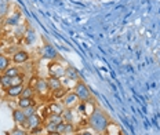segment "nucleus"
Segmentation results:
<instances>
[{
  "label": "nucleus",
  "mask_w": 160,
  "mask_h": 135,
  "mask_svg": "<svg viewBox=\"0 0 160 135\" xmlns=\"http://www.w3.org/2000/svg\"><path fill=\"white\" fill-rule=\"evenodd\" d=\"M87 123H88V127L92 128L95 133L102 134V133H106V130H108L109 123H111V121H109L108 116H106V114H105L102 110L95 109V110L88 116Z\"/></svg>",
  "instance_id": "1"
},
{
  "label": "nucleus",
  "mask_w": 160,
  "mask_h": 135,
  "mask_svg": "<svg viewBox=\"0 0 160 135\" xmlns=\"http://www.w3.org/2000/svg\"><path fill=\"white\" fill-rule=\"evenodd\" d=\"M73 93L78 95V98L80 99V102H87L91 101V93H90L88 87L86 85L83 81H78L75 84V88H73Z\"/></svg>",
  "instance_id": "2"
},
{
  "label": "nucleus",
  "mask_w": 160,
  "mask_h": 135,
  "mask_svg": "<svg viewBox=\"0 0 160 135\" xmlns=\"http://www.w3.org/2000/svg\"><path fill=\"white\" fill-rule=\"evenodd\" d=\"M35 91H36V95L42 99L44 98H48L51 91H50V87H48V83H47V79H43V77H39L38 79V83L35 85Z\"/></svg>",
  "instance_id": "3"
},
{
  "label": "nucleus",
  "mask_w": 160,
  "mask_h": 135,
  "mask_svg": "<svg viewBox=\"0 0 160 135\" xmlns=\"http://www.w3.org/2000/svg\"><path fill=\"white\" fill-rule=\"evenodd\" d=\"M43 123H44V121H43V117L40 116L39 113H35V114H32V116L26 117V120L19 127H22V128H25V130L31 131V130H33V128H36V127L43 126Z\"/></svg>",
  "instance_id": "4"
},
{
  "label": "nucleus",
  "mask_w": 160,
  "mask_h": 135,
  "mask_svg": "<svg viewBox=\"0 0 160 135\" xmlns=\"http://www.w3.org/2000/svg\"><path fill=\"white\" fill-rule=\"evenodd\" d=\"M47 70H48V76L58 77V79H64L65 77V68L62 66V64H59L58 61L48 62Z\"/></svg>",
  "instance_id": "5"
},
{
  "label": "nucleus",
  "mask_w": 160,
  "mask_h": 135,
  "mask_svg": "<svg viewBox=\"0 0 160 135\" xmlns=\"http://www.w3.org/2000/svg\"><path fill=\"white\" fill-rule=\"evenodd\" d=\"M80 104V99L78 98V95L75 93H68L62 99V105H64L65 109H73V108H78V105Z\"/></svg>",
  "instance_id": "6"
},
{
  "label": "nucleus",
  "mask_w": 160,
  "mask_h": 135,
  "mask_svg": "<svg viewBox=\"0 0 160 135\" xmlns=\"http://www.w3.org/2000/svg\"><path fill=\"white\" fill-rule=\"evenodd\" d=\"M40 55L44 59H50V61H57V58H58V52L50 44H46L40 48Z\"/></svg>",
  "instance_id": "7"
},
{
  "label": "nucleus",
  "mask_w": 160,
  "mask_h": 135,
  "mask_svg": "<svg viewBox=\"0 0 160 135\" xmlns=\"http://www.w3.org/2000/svg\"><path fill=\"white\" fill-rule=\"evenodd\" d=\"M29 58H31V55H29L28 51L19 50V51L14 52V55L11 57V61L17 65H21V64H26V62L29 61Z\"/></svg>",
  "instance_id": "8"
},
{
  "label": "nucleus",
  "mask_w": 160,
  "mask_h": 135,
  "mask_svg": "<svg viewBox=\"0 0 160 135\" xmlns=\"http://www.w3.org/2000/svg\"><path fill=\"white\" fill-rule=\"evenodd\" d=\"M47 83H48V87H50V91L51 93H54V91L59 90V88L64 87V84H62V80L58 77H52V76H48L47 77Z\"/></svg>",
  "instance_id": "9"
},
{
  "label": "nucleus",
  "mask_w": 160,
  "mask_h": 135,
  "mask_svg": "<svg viewBox=\"0 0 160 135\" xmlns=\"http://www.w3.org/2000/svg\"><path fill=\"white\" fill-rule=\"evenodd\" d=\"M24 90V84L22 85H11L6 90V95L10 98H19L21 97V93Z\"/></svg>",
  "instance_id": "10"
},
{
  "label": "nucleus",
  "mask_w": 160,
  "mask_h": 135,
  "mask_svg": "<svg viewBox=\"0 0 160 135\" xmlns=\"http://www.w3.org/2000/svg\"><path fill=\"white\" fill-rule=\"evenodd\" d=\"M12 118H14V123L17 124V126H21V124L26 120V116H25L24 110L19 109V108H17V109L12 110Z\"/></svg>",
  "instance_id": "11"
},
{
  "label": "nucleus",
  "mask_w": 160,
  "mask_h": 135,
  "mask_svg": "<svg viewBox=\"0 0 160 135\" xmlns=\"http://www.w3.org/2000/svg\"><path fill=\"white\" fill-rule=\"evenodd\" d=\"M17 105H18L19 109H26V108H31L35 106V98H22L19 97L18 101H17Z\"/></svg>",
  "instance_id": "12"
},
{
  "label": "nucleus",
  "mask_w": 160,
  "mask_h": 135,
  "mask_svg": "<svg viewBox=\"0 0 160 135\" xmlns=\"http://www.w3.org/2000/svg\"><path fill=\"white\" fill-rule=\"evenodd\" d=\"M47 106V110H48V113H55V114H62V112H64V105H62V102L61 104H58V102H51V104H48V105H46Z\"/></svg>",
  "instance_id": "13"
},
{
  "label": "nucleus",
  "mask_w": 160,
  "mask_h": 135,
  "mask_svg": "<svg viewBox=\"0 0 160 135\" xmlns=\"http://www.w3.org/2000/svg\"><path fill=\"white\" fill-rule=\"evenodd\" d=\"M44 123L43 124H59V123H62V114H55V113H48L47 114V117L44 118Z\"/></svg>",
  "instance_id": "14"
},
{
  "label": "nucleus",
  "mask_w": 160,
  "mask_h": 135,
  "mask_svg": "<svg viewBox=\"0 0 160 135\" xmlns=\"http://www.w3.org/2000/svg\"><path fill=\"white\" fill-rule=\"evenodd\" d=\"M68 93H69V88L62 87V88H59V90L54 91V93H51V97H52V99H55V101H62Z\"/></svg>",
  "instance_id": "15"
},
{
  "label": "nucleus",
  "mask_w": 160,
  "mask_h": 135,
  "mask_svg": "<svg viewBox=\"0 0 160 135\" xmlns=\"http://www.w3.org/2000/svg\"><path fill=\"white\" fill-rule=\"evenodd\" d=\"M65 77L71 79V80L76 81V83L79 81V73H78V70H76L75 68H71V66L65 68Z\"/></svg>",
  "instance_id": "16"
},
{
  "label": "nucleus",
  "mask_w": 160,
  "mask_h": 135,
  "mask_svg": "<svg viewBox=\"0 0 160 135\" xmlns=\"http://www.w3.org/2000/svg\"><path fill=\"white\" fill-rule=\"evenodd\" d=\"M19 18H21V14L19 12H14L12 15L6 19V24L10 25V26H18L19 25Z\"/></svg>",
  "instance_id": "17"
},
{
  "label": "nucleus",
  "mask_w": 160,
  "mask_h": 135,
  "mask_svg": "<svg viewBox=\"0 0 160 135\" xmlns=\"http://www.w3.org/2000/svg\"><path fill=\"white\" fill-rule=\"evenodd\" d=\"M24 39H25L26 44H33V43L36 41L35 31H33V29H28V31H26V33H25V36H24Z\"/></svg>",
  "instance_id": "18"
},
{
  "label": "nucleus",
  "mask_w": 160,
  "mask_h": 135,
  "mask_svg": "<svg viewBox=\"0 0 160 135\" xmlns=\"http://www.w3.org/2000/svg\"><path fill=\"white\" fill-rule=\"evenodd\" d=\"M35 95H36L35 88L29 87V85H25L24 90H22V93H21V97L22 98H35Z\"/></svg>",
  "instance_id": "19"
},
{
  "label": "nucleus",
  "mask_w": 160,
  "mask_h": 135,
  "mask_svg": "<svg viewBox=\"0 0 160 135\" xmlns=\"http://www.w3.org/2000/svg\"><path fill=\"white\" fill-rule=\"evenodd\" d=\"M62 120H64V123H73V120H75L73 109H64V112H62Z\"/></svg>",
  "instance_id": "20"
},
{
  "label": "nucleus",
  "mask_w": 160,
  "mask_h": 135,
  "mask_svg": "<svg viewBox=\"0 0 160 135\" xmlns=\"http://www.w3.org/2000/svg\"><path fill=\"white\" fill-rule=\"evenodd\" d=\"M8 7H10V3L8 0H0V19L3 17H6L8 12Z\"/></svg>",
  "instance_id": "21"
},
{
  "label": "nucleus",
  "mask_w": 160,
  "mask_h": 135,
  "mask_svg": "<svg viewBox=\"0 0 160 135\" xmlns=\"http://www.w3.org/2000/svg\"><path fill=\"white\" fill-rule=\"evenodd\" d=\"M10 66V59L6 57V55L0 54V73H4V70Z\"/></svg>",
  "instance_id": "22"
},
{
  "label": "nucleus",
  "mask_w": 160,
  "mask_h": 135,
  "mask_svg": "<svg viewBox=\"0 0 160 135\" xmlns=\"http://www.w3.org/2000/svg\"><path fill=\"white\" fill-rule=\"evenodd\" d=\"M19 73H21L19 68H17V66H8L4 70V73H3V75H6V76H8V77H14V76H18Z\"/></svg>",
  "instance_id": "23"
},
{
  "label": "nucleus",
  "mask_w": 160,
  "mask_h": 135,
  "mask_svg": "<svg viewBox=\"0 0 160 135\" xmlns=\"http://www.w3.org/2000/svg\"><path fill=\"white\" fill-rule=\"evenodd\" d=\"M8 135H29V131L25 130V128H22V127H19V126H17L15 128H12V130L10 131Z\"/></svg>",
  "instance_id": "24"
},
{
  "label": "nucleus",
  "mask_w": 160,
  "mask_h": 135,
  "mask_svg": "<svg viewBox=\"0 0 160 135\" xmlns=\"http://www.w3.org/2000/svg\"><path fill=\"white\" fill-rule=\"evenodd\" d=\"M2 87L4 88V90L11 87V77L6 76V75H2Z\"/></svg>",
  "instance_id": "25"
},
{
  "label": "nucleus",
  "mask_w": 160,
  "mask_h": 135,
  "mask_svg": "<svg viewBox=\"0 0 160 135\" xmlns=\"http://www.w3.org/2000/svg\"><path fill=\"white\" fill-rule=\"evenodd\" d=\"M43 131H44V126H40V127H36L29 131V135H42Z\"/></svg>",
  "instance_id": "26"
},
{
  "label": "nucleus",
  "mask_w": 160,
  "mask_h": 135,
  "mask_svg": "<svg viewBox=\"0 0 160 135\" xmlns=\"http://www.w3.org/2000/svg\"><path fill=\"white\" fill-rule=\"evenodd\" d=\"M26 33V28L24 25H18V28L15 29V35L17 36H25Z\"/></svg>",
  "instance_id": "27"
},
{
  "label": "nucleus",
  "mask_w": 160,
  "mask_h": 135,
  "mask_svg": "<svg viewBox=\"0 0 160 135\" xmlns=\"http://www.w3.org/2000/svg\"><path fill=\"white\" fill-rule=\"evenodd\" d=\"M24 113H25V116H26V117H29V116H32V114L38 113V112H36V106L26 108V109H24Z\"/></svg>",
  "instance_id": "28"
},
{
  "label": "nucleus",
  "mask_w": 160,
  "mask_h": 135,
  "mask_svg": "<svg viewBox=\"0 0 160 135\" xmlns=\"http://www.w3.org/2000/svg\"><path fill=\"white\" fill-rule=\"evenodd\" d=\"M38 76H32L31 79H29V83H28V85L29 87H33L35 88V85H36V83H38Z\"/></svg>",
  "instance_id": "29"
},
{
  "label": "nucleus",
  "mask_w": 160,
  "mask_h": 135,
  "mask_svg": "<svg viewBox=\"0 0 160 135\" xmlns=\"http://www.w3.org/2000/svg\"><path fill=\"white\" fill-rule=\"evenodd\" d=\"M80 134L82 135H94V134H91V131H82Z\"/></svg>",
  "instance_id": "30"
},
{
  "label": "nucleus",
  "mask_w": 160,
  "mask_h": 135,
  "mask_svg": "<svg viewBox=\"0 0 160 135\" xmlns=\"http://www.w3.org/2000/svg\"><path fill=\"white\" fill-rule=\"evenodd\" d=\"M47 135H62V134H59V133H57V131H54V133H47Z\"/></svg>",
  "instance_id": "31"
},
{
  "label": "nucleus",
  "mask_w": 160,
  "mask_h": 135,
  "mask_svg": "<svg viewBox=\"0 0 160 135\" xmlns=\"http://www.w3.org/2000/svg\"><path fill=\"white\" fill-rule=\"evenodd\" d=\"M0 85H2V73H0Z\"/></svg>",
  "instance_id": "32"
},
{
  "label": "nucleus",
  "mask_w": 160,
  "mask_h": 135,
  "mask_svg": "<svg viewBox=\"0 0 160 135\" xmlns=\"http://www.w3.org/2000/svg\"><path fill=\"white\" fill-rule=\"evenodd\" d=\"M65 135H76V133H73V134H65Z\"/></svg>",
  "instance_id": "33"
}]
</instances>
